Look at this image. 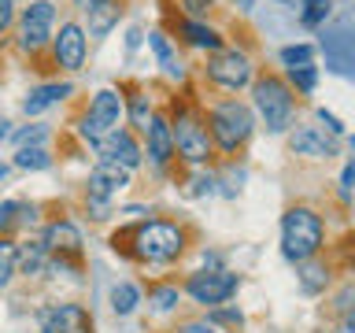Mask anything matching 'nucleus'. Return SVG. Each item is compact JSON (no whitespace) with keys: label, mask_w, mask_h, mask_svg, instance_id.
Listing matches in <instances>:
<instances>
[{"label":"nucleus","mask_w":355,"mask_h":333,"mask_svg":"<svg viewBox=\"0 0 355 333\" xmlns=\"http://www.w3.org/2000/svg\"><path fill=\"white\" fill-rule=\"evenodd\" d=\"M196 230L178 219H141L133 226L111 233V248L144 266H171L189 252Z\"/></svg>","instance_id":"f257e3e1"},{"label":"nucleus","mask_w":355,"mask_h":333,"mask_svg":"<svg viewBox=\"0 0 355 333\" xmlns=\"http://www.w3.org/2000/svg\"><path fill=\"white\" fill-rule=\"evenodd\" d=\"M96 155H100V163H115V166H122V171L133 174L144 163V144L137 141L133 130L119 126L115 133H107V137L96 144Z\"/></svg>","instance_id":"ddd939ff"},{"label":"nucleus","mask_w":355,"mask_h":333,"mask_svg":"<svg viewBox=\"0 0 355 333\" xmlns=\"http://www.w3.org/2000/svg\"><path fill=\"white\" fill-rule=\"evenodd\" d=\"M49 271V248H44L41 237H33L26 244H19V259H15V274L22 278H37Z\"/></svg>","instance_id":"393cba45"},{"label":"nucleus","mask_w":355,"mask_h":333,"mask_svg":"<svg viewBox=\"0 0 355 333\" xmlns=\"http://www.w3.org/2000/svg\"><path fill=\"white\" fill-rule=\"evenodd\" d=\"M277 60L288 67H304V63H315V44H285L282 52H277Z\"/></svg>","instance_id":"2f4dec72"},{"label":"nucleus","mask_w":355,"mask_h":333,"mask_svg":"<svg viewBox=\"0 0 355 333\" xmlns=\"http://www.w3.org/2000/svg\"><path fill=\"white\" fill-rule=\"evenodd\" d=\"M137 307H141V289H137V285H133V282H119V285H111V311H115L119 318L133 315Z\"/></svg>","instance_id":"cd10ccee"},{"label":"nucleus","mask_w":355,"mask_h":333,"mask_svg":"<svg viewBox=\"0 0 355 333\" xmlns=\"http://www.w3.org/2000/svg\"><path fill=\"white\" fill-rule=\"evenodd\" d=\"M15 259H19V244L11 237H0V289H8L11 278H15Z\"/></svg>","instance_id":"7c9ffc66"},{"label":"nucleus","mask_w":355,"mask_h":333,"mask_svg":"<svg viewBox=\"0 0 355 333\" xmlns=\"http://www.w3.org/2000/svg\"><path fill=\"white\" fill-rule=\"evenodd\" d=\"M252 115H259L266 133H285L296 119V93L288 82L274 71H263L252 78Z\"/></svg>","instance_id":"39448f33"},{"label":"nucleus","mask_w":355,"mask_h":333,"mask_svg":"<svg viewBox=\"0 0 355 333\" xmlns=\"http://www.w3.org/2000/svg\"><path fill=\"white\" fill-rule=\"evenodd\" d=\"M8 137H11V122L0 119V141H8Z\"/></svg>","instance_id":"79ce46f5"},{"label":"nucleus","mask_w":355,"mask_h":333,"mask_svg":"<svg viewBox=\"0 0 355 333\" xmlns=\"http://www.w3.org/2000/svg\"><path fill=\"white\" fill-rule=\"evenodd\" d=\"M178 4H182V15H185V19H200V22H207L211 8H215V0H178Z\"/></svg>","instance_id":"c9c22d12"},{"label":"nucleus","mask_w":355,"mask_h":333,"mask_svg":"<svg viewBox=\"0 0 355 333\" xmlns=\"http://www.w3.org/2000/svg\"><path fill=\"white\" fill-rule=\"evenodd\" d=\"M193 171V178H189V193L193 196H211L215 193V185H218V178L207 171V166H189Z\"/></svg>","instance_id":"473e14b6"},{"label":"nucleus","mask_w":355,"mask_h":333,"mask_svg":"<svg viewBox=\"0 0 355 333\" xmlns=\"http://www.w3.org/2000/svg\"><path fill=\"white\" fill-rule=\"evenodd\" d=\"M11 137H15L19 148H26V144H44V141H49V126H44V122H30V126L15 130Z\"/></svg>","instance_id":"72a5a7b5"},{"label":"nucleus","mask_w":355,"mask_h":333,"mask_svg":"<svg viewBox=\"0 0 355 333\" xmlns=\"http://www.w3.org/2000/svg\"><path fill=\"white\" fill-rule=\"evenodd\" d=\"M315 115H318V126L326 130V133H333V137H344V133H348V126H344V122H340L337 115H333V111H326V108H318Z\"/></svg>","instance_id":"e433bc0d"},{"label":"nucleus","mask_w":355,"mask_h":333,"mask_svg":"<svg viewBox=\"0 0 355 333\" xmlns=\"http://www.w3.org/2000/svg\"><path fill=\"white\" fill-rule=\"evenodd\" d=\"M144 137V155H148V163L155 166L159 174H171V166H174V141H171V122H166V111H155L152 122H148V130L141 133Z\"/></svg>","instance_id":"4468645a"},{"label":"nucleus","mask_w":355,"mask_h":333,"mask_svg":"<svg viewBox=\"0 0 355 333\" xmlns=\"http://www.w3.org/2000/svg\"><path fill=\"white\" fill-rule=\"evenodd\" d=\"M148 49H152V56H155V63H159V71L171 78V82L182 85L185 78H189V67H185L182 56H178V44L166 37L163 30H152V33H148Z\"/></svg>","instance_id":"6ab92c4d"},{"label":"nucleus","mask_w":355,"mask_h":333,"mask_svg":"<svg viewBox=\"0 0 355 333\" xmlns=\"http://www.w3.org/2000/svg\"><path fill=\"white\" fill-rule=\"evenodd\" d=\"M49 52H52V67H60L67 74H78L85 67V56H89V37L82 30L78 19H67L60 22V30L52 33L49 41Z\"/></svg>","instance_id":"9b49d317"},{"label":"nucleus","mask_w":355,"mask_h":333,"mask_svg":"<svg viewBox=\"0 0 355 333\" xmlns=\"http://www.w3.org/2000/svg\"><path fill=\"white\" fill-rule=\"evenodd\" d=\"M37 330L41 333H93V311L85 304H71V300H60V304H44L37 311Z\"/></svg>","instance_id":"f8f14e48"},{"label":"nucleus","mask_w":355,"mask_h":333,"mask_svg":"<svg viewBox=\"0 0 355 333\" xmlns=\"http://www.w3.org/2000/svg\"><path fill=\"white\" fill-rule=\"evenodd\" d=\"M233 4H241V11H248V8H252V0H233Z\"/></svg>","instance_id":"c03bdc74"},{"label":"nucleus","mask_w":355,"mask_h":333,"mask_svg":"<svg viewBox=\"0 0 355 333\" xmlns=\"http://www.w3.org/2000/svg\"><path fill=\"white\" fill-rule=\"evenodd\" d=\"M74 4H78V8L85 11V8H93V4H100V0H74Z\"/></svg>","instance_id":"37998d69"},{"label":"nucleus","mask_w":355,"mask_h":333,"mask_svg":"<svg viewBox=\"0 0 355 333\" xmlns=\"http://www.w3.org/2000/svg\"><path fill=\"white\" fill-rule=\"evenodd\" d=\"M296 282H300V293H304V296H318V293H326L329 282H333V266H329V259L315 255V259L300 263Z\"/></svg>","instance_id":"4be33fe9"},{"label":"nucleus","mask_w":355,"mask_h":333,"mask_svg":"<svg viewBox=\"0 0 355 333\" xmlns=\"http://www.w3.org/2000/svg\"><path fill=\"white\" fill-rule=\"evenodd\" d=\"M318 333H322V330H318Z\"/></svg>","instance_id":"a18cd8bd"},{"label":"nucleus","mask_w":355,"mask_h":333,"mask_svg":"<svg viewBox=\"0 0 355 333\" xmlns=\"http://www.w3.org/2000/svg\"><path fill=\"white\" fill-rule=\"evenodd\" d=\"M37 204H26V200H4L0 204V237H11L19 226H33L37 222Z\"/></svg>","instance_id":"b1692460"},{"label":"nucleus","mask_w":355,"mask_h":333,"mask_svg":"<svg viewBox=\"0 0 355 333\" xmlns=\"http://www.w3.org/2000/svg\"><path fill=\"white\" fill-rule=\"evenodd\" d=\"M241 289V278L233 274V271H196V274H189L185 282H182V293L193 300V304H200V307H222L226 300L233 296Z\"/></svg>","instance_id":"1a4fd4ad"},{"label":"nucleus","mask_w":355,"mask_h":333,"mask_svg":"<svg viewBox=\"0 0 355 333\" xmlns=\"http://www.w3.org/2000/svg\"><path fill=\"white\" fill-rule=\"evenodd\" d=\"M148 304H152V311H159V315H171V311L182 304V289L174 282H152L148 285Z\"/></svg>","instance_id":"bb28decb"},{"label":"nucleus","mask_w":355,"mask_h":333,"mask_svg":"<svg viewBox=\"0 0 355 333\" xmlns=\"http://www.w3.org/2000/svg\"><path fill=\"white\" fill-rule=\"evenodd\" d=\"M71 93H74L71 82H44V85H37V89H30V96L22 100V111H26V115H41V111L55 108L60 100H67Z\"/></svg>","instance_id":"5701e85b"},{"label":"nucleus","mask_w":355,"mask_h":333,"mask_svg":"<svg viewBox=\"0 0 355 333\" xmlns=\"http://www.w3.org/2000/svg\"><path fill=\"white\" fill-rule=\"evenodd\" d=\"M200 74H204V82L226 89V93H241V89L252 85V78L259 71H255V60H252L248 49H241V44H222L218 52L207 56V63L200 67Z\"/></svg>","instance_id":"423d86ee"},{"label":"nucleus","mask_w":355,"mask_h":333,"mask_svg":"<svg viewBox=\"0 0 355 333\" xmlns=\"http://www.w3.org/2000/svg\"><path fill=\"white\" fill-rule=\"evenodd\" d=\"M166 122H171V141H174V160L185 166H207L215 160L207 126H204V108L193 96H174L166 108Z\"/></svg>","instance_id":"7ed1b4c3"},{"label":"nucleus","mask_w":355,"mask_h":333,"mask_svg":"<svg viewBox=\"0 0 355 333\" xmlns=\"http://www.w3.org/2000/svg\"><path fill=\"white\" fill-rule=\"evenodd\" d=\"M352 178H355V163L348 160L340 166V182H337V196H340L344 207H348V200H352Z\"/></svg>","instance_id":"58836bf2"},{"label":"nucleus","mask_w":355,"mask_h":333,"mask_svg":"<svg viewBox=\"0 0 355 333\" xmlns=\"http://www.w3.org/2000/svg\"><path fill=\"white\" fill-rule=\"evenodd\" d=\"M122 189H130V171L115 163H96L85 178V200H96V204H111Z\"/></svg>","instance_id":"2eb2a0df"},{"label":"nucleus","mask_w":355,"mask_h":333,"mask_svg":"<svg viewBox=\"0 0 355 333\" xmlns=\"http://www.w3.org/2000/svg\"><path fill=\"white\" fill-rule=\"evenodd\" d=\"M352 296H355V289H352V282H344V285H340V293L333 296V315H337V318H344V315H352Z\"/></svg>","instance_id":"4c0bfd02"},{"label":"nucleus","mask_w":355,"mask_h":333,"mask_svg":"<svg viewBox=\"0 0 355 333\" xmlns=\"http://www.w3.org/2000/svg\"><path fill=\"white\" fill-rule=\"evenodd\" d=\"M171 30L178 33V41L189 44V49H196V52H218L222 44H226V37L211 26V22H200V19H185V15H178L171 19Z\"/></svg>","instance_id":"f3484780"},{"label":"nucleus","mask_w":355,"mask_h":333,"mask_svg":"<svg viewBox=\"0 0 355 333\" xmlns=\"http://www.w3.org/2000/svg\"><path fill=\"white\" fill-rule=\"evenodd\" d=\"M52 163L55 160L44 144H26V148H15V155H11V166H19V171H49Z\"/></svg>","instance_id":"a878e982"},{"label":"nucleus","mask_w":355,"mask_h":333,"mask_svg":"<svg viewBox=\"0 0 355 333\" xmlns=\"http://www.w3.org/2000/svg\"><path fill=\"white\" fill-rule=\"evenodd\" d=\"M41 241H44V248H49V255H55V259L82 263V230H78L71 219H52L49 226H44Z\"/></svg>","instance_id":"dca6fc26"},{"label":"nucleus","mask_w":355,"mask_h":333,"mask_svg":"<svg viewBox=\"0 0 355 333\" xmlns=\"http://www.w3.org/2000/svg\"><path fill=\"white\" fill-rule=\"evenodd\" d=\"M326 248V219L311 204H288L282 215V255L288 263H307Z\"/></svg>","instance_id":"20e7f679"},{"label":"nucleus","mask_w":355,"mask_h":333,"mask_svg":"<svg viewBox=\"0 0 355 333\" xmlns=\"http://www.w3.org/2000/svg\"><path fill=\"white\" fill-rule=\"evenodd\" d=\"M207 322H211V326H233V330H241L244 326V315H241V311L237 307H211L207 311Z\"/></svg>","instance_id":"f704fd0d"},{"label":"nucleus","mask_w":355,"mask_h":333,"mask_svg":"<svg viewBox=\"0 0 355 333\" xmlns=\"http://www.w3.org/2000/svg\"><path fill=\"white\" fill-rule=\"evenodd\" d=\"M55 33V4L52 0H33L30 8H22L15 15V41L26 56H41L49 49Z\"/></svg>","instance_id":"6e6552de"},{"label":"nucleus","mask_w":355,"mask_h":333,"mask_svg":"<svg viewBox=\"0 0 355 333\" xmlns=\"http://www.w3.org/2000/svg\"><path fill=\"white\" fill-rule=\"evenodd\" d=\"M333 15V0H300V26L318 30Z\"/></svg>","instance_id":"c85d7f7f"},{"label":"nucleus","mask_w":355,"mask_h":333,"mask_svg":"<svg viewBox=\"0 0 355 333\" xmlns=\"http://www.w3.org/2000/svg\"><path fill=\"white\" fill-rule=\"evenodd\" d=\"M174 333H222L218 326H211L207 318H185V322H178Z\"/></svg>","instance_id":"ea45409f"},{"label":"nucleus","mask_w":355,"mask_h":333,"mask_svg":"<svg viewBox=\"0 0 355 333\" xmlns=\"http://www.w3.org/2000/svg\"><path fill=\"white\" fill-rule=\"evenodd\" d=\"M122 126V93L119 89H96L93 100H89V108L82 111V119H78V137L85 144H96L107 137V133H115Z\"/></svg>","instance_id":"0eeeda50"},{"label":"nucleus","mask_w":355,"mask_h":333,"mask_svg":"<svg viewBox=\"0 0 355 333\" xmlns=\"http://www.w3.org/2000/svg\"><path fill=\"white\" fill-rule=\"evenodd\" d=\"M15 15H19V11H15V0H0V37H4L11 26H15Z\"/></svg>","instance_id":"a19ab883"},{"label":"nucleus","mask_w":355,"mask_h":333,"mask_svg":"<svg viewBox=\"0 0 355 333\" xmlns=\"http://www.w3.org/2000/svg\"><path fill=\"white\" fill-rule=\"evenodd\" d=\"M200 108H204V126H207L211 148L222 152L226 160L241 155L244 144H248L252 133H255L252 108L244 104L241 96H215L211 104H200Z\"/></svg>","instance_id":"f03ea898"},{"label":"nucleus","mask_w":355,"mask_h":333,"mask_svg":"<svg viewBox=\"0 0 355 333\" xmlns=\"http://www.w3.org/2000/svg\"><path fill=\"white\" fill-rule=\"evenodd\" d=\"M322 52H326L329 67L337 74H352V37H348V19H340L333 30L322 37Z\"/></svg>","instance_id":"aec40b11"},{"label":"nucleus","mask_w":355,"mask_h":333,"mask_svg":"<svg viewBox=\"0 0 355 333\" xmlns=\"http://www.w3.org/2000/svg\"><path fill=\"white\" fill-rule=\"evenodd\" d=\"M122 0H100V4H93V8H85V37H107L111 30L119 26V19H122Z\"/></svg>","instance_id":"412c9836"},{"label":"nucleus","mask_w":355,"mask_h":333,"mask_svg":"<svg viewBox=\"0 0 355 333\" xmlns=\"http://www.w3.org/2000/svg\"><path fill=\"white\" fill-rule=\"evenodd\" d=\"M119 93H122V122H130L126 130H133V133L141 137V133L148 130L152 115H155L148 89H141V85H122Z\"/></svg>","instance_id":"a211bd4d"},{"label":"nucleus","mask_w":355,"mask_h":333,"mask_svg":"<svg viewBox=\"0 0 355 333\" xmlns=\"http://www.w3.org/2000/svg\"><path fill=\"white\" fill-rule=\"evenodd\" d=\"M282 78L288 82V89H293V93H304V96H311V93H315V85H318V67H315V63L288 67V71H285Z\"/></svg>","instance_id":"c756f323"},{"label":"nucleus","mask_w":355,"mask_h":333,"mask_svg":"<svg viewBox=\"0 0 355 333\" xmlns=\"http://www.w3.org/2000/svg\"><path fill=\"white\" fill-rule=\"evenodd\" d=\"M344 148V137H333L315 122H293L288 126V152L300 155V160H318V163H329L337 160Z\"/></svg>","instance_id":"9d476101"}]
</instances>
